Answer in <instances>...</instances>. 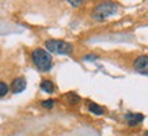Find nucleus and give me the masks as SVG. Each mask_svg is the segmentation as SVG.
<instances>
[{"instance_id": "10", "label": "nucleus", "mask_w": 148, "mask_h": 136, "mask_svg": "<svg viewBox=\"0 0 148 136\" xmlns=\"http://www.w3.org/2000/svg\"><path fill=\"white\" fill-rule=\"evenodd\" d=\"M8 91H10L8 84H7L5 82H1V80H0V98L5 97V95L8 94Z\"/></svg>"}, {"instance_id": "9", "label": "nucleus", "mask_w": 148, "mask_h": 136, "mask_svg": "<svg viewBox=\"0 0 148 136\" xmlns=\"http://www.w3.org/2000/svg\"><path fill=\"white\" fill-rule=\"evenodd\" d=\"M64 100H65V102H67L68 105H76L80 102V97L76 94V93H73V91H69V93H67V94L64 95Z\"/></svg>"}, {"instance_id": "6", "label": "nucleus", "mask_w": 148, "mask_h": 136, "mask_svg": "<svg viewBox=\"0 0 148 136\" xmlns=\"http://www.w3.org/2000/svg\"><path fill=\"white\" fill-rule=\"evenodd\" d=\"M124 117H125V121L128 122V127L130 128L137 127L144 121V114L141 113H126Z\"/></svg>"}, {"instance_id": "4", "label": "nucleus", "mask_w": 148, "mask_h": 136, "mask_svg": "<svg viewBox=\"0 0 148 136\" xmlns=\"http://www.w3.org/2000/svg\"><path fill=\"white\" fill-rule=\"evenodd\" d=\"M133 69L137 73L148 76V56L147 54H140L133 61Z\"/></svg>"}, {"instance_id": "8", "label": "nucleus", "mask_w": 148, "mask_h": 136, "mask_svg": "<svg viewBox=\"0 0 148 136\" xmlns=\"http://www.w3.org/2000/svg\"><path fill=\"white\" fill-rule=\"evenodd\" d=\"M40 87H41V90L44 91V93H46V94H53L54 90H56L54 83L52 80H49V79H42Z\"/></svg>"}, {"instance_id": "1", "label": "nucleus", "mask_w": 148, "mask_h": 136, "mask_svg": "<svg viewBox=\"0 0 148 136\" xmlns=\"http://www.w3.org/2000/svg\"><path fill=\"white\" fill-rule=\"evenodd\" d=\"M32 61L41 72H49L53 67V57L44 48H36L32 52Z\"/></svg>"}, {"instance_id": "7", "label": "nucleus", "mask_w": 148, "mask_h": 136, "mask_svg": "<svg viewBox=\"0 0 148 136\" xmlns=\"http://www.w3.org/2000/svg\"><path fill=\"white\" fill-rule=\"evenodd\" d=\"M87 108H88V112L95 114V116H102V114L106 113V109L101 106V105H98L97 102H88Z\"/></svg>"}, {"instance_id": "14", "label": "nucleus", "mask_w": 148, "mask_h": 136, "mask_svg": "<svg viewBox=\"0 0 148 136\" xmlns=\"http://www.w3.org/2000/svg\"><path fill=\"white\" fill-rule=\"evenodd\" d=\"M144 135H145V136H148V131H145V132H144Z\"/></svg>"}, {"instance_id": "12", "label": "nucleus", "mask_w": 148, "mask_h": 136, "mask_svg": "<svg viewBox=\"0 0 148 136\" xmlns=\"http://www.w3.org/2000/svg\"><path fill=\"white\" fill-rule=\"evenodd\" d=\"M99 59L97 54H86V56H83V60L84 61H94V60Z\"/></svg>"}, {"instance_id": "5", "label": "nucleus", "mask_w": 148, "mask_h": 136, "mask_svg": "<svg viewBox=\"0 0 148 136\" xmlns=\"http://www.w3.org/2000/svg\"><path fill=\"white\" fill-rule=\"evenodd\" d=\"M27 86V80L25 79L23 76H18L12 80V83H11V91H12L14 94H21L22 91H25V89H26Z\"/></svg>"}, {"instance_id": "13", "label": "nucleus", "mask_w": 148, "mask_h": 136, "mask_svg": "<svg viewBox=\"0 0 148 136\" xmlns=\"http://www.w3.org/2000/svg\"><path fill=\"white\" fill-rule=\"evenodd\" d=\"M68 3H69L72 7H79V5L84 4V1H82V0H77V1H75V0H69Z\"/></svg>"}, {"instance_id": "3", "label": "nucleus", "mask_w": 148, "mask_h": 136, "mask_svg": "<svg viewBox=\"0 0 148 136\" xmlns=\"http://www.w3.org/2000/svg\"><path fill=\"white\" fill-rule=\"evenodd\" d=\"M117 11H118V4H117V3H113V1H102V3H98V4L94 7L91 16H92L95 21H105L106 18L114 15Z\"/></svg>"}, {"instance_id": "11", "label": "nucleus", "mask_w": 148, "mask_h": 136, "mask_svg": "<svg viewBox=\"0 0 148 136\" xmlns=\"http://www.w3.org/2000/svg\"><path fill=\"white\" fill-rule=\"evenodd\" d=\"M54 104H56V101L52 100V98H49V100H44V101H41V106L44 109H52L54 106Z\"/></svg>"}, {"instance_id": "2", "label": "nucleus", "mask_w": 148, "mask_h": 136, "mask_svg": "<svg viewBox=\"0 0 148 136\" xmlns=\"http://www.w3.org/2000/svg\"><path fill=\"white\" fill-rule=\"evenodd\" d=\"M45 50L49 53L54 54H61V56H69L73 53V45L71 42L63 40H48L45 41Z\"/></svg>"}]
</instances>
